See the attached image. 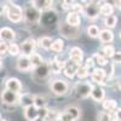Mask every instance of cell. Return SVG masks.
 <instances>
[{"instance_id": "6da1fadb", "label": "cell", "mask_w": 121, "mask_h": 121, "mask_svg": "<svg viewBox=\"0 0 121 121\" xmlns=\"http://www.w3.org/2000/svg\"><path fill=\"white\" fill-rule=\"evenodd\" d=\"M5 13L12 23H19L23 19V9L15 3H7L5 5Z\"/></svg>"}, {"instance_id": "7a4b0ae2", "label": "cell", "mask_w": 121, "mask_h": 121, "mask_svg": "<svg viewBox=\"0 0 121 121\" xmlns=\"http://www.w3.org/2000/svg\"><path fill=\"white\" fill-rule=\"evenodd\" d=\"M50 90L56 96H64V95H67L68 90H69V85L65 80L53 79L50 81Z\"/></svg>"}, {"instance_id": "3957f363", "label": "cell", "mask_w": 121, "mask_h": 121, "mask_svg": "<svg viewBox=\"0 0 121 121\" xmlns=\"http://www.w3.org/2000/svg\"><path fill=\"white\" fill-rule=\"evenodd\" d=\"M58 30H59V34L64 38H67V39H78L80 36V29L78 27L69 26L65 22L59 23Z\"/></svg>"}, {"instance_id": "277c9868", "label": "cell", "mask_w": 121, "mask_h": 121, "mask_svg": "<svg viewBox=\"0 0 121 121\" xmlns=\"http://www.w3.org/2000/svg\"><path fill=\"white\" fill-rule=\"evenodd\" d=\"M33 79L38 84H43L45 80L48 79L50 76V68H48V64L46 62H44L43 64H40L39 67H36L35 69H33Z\"/></svg>"}, {"instance_id": "5b68a950", "label": "cell", "mask_w": 121, "mask_h": 121, "mask_svg": "<svg viewBox=\"0 0 121 121\" xmlns=\"http://www.w3.org/2000/svg\"><path fill=\"white\" fill-rule=\"evenodd\" d=\"M92 84L88 82V81H79L75 87H74V91H75V95L78 98H81V99H85L87 97H90V93H91V90H92Z\"/></svg>"}, {"instance_id": "8992f818", "label": "cell", "mask_w": 121, "mask_h": 121, "mask_svg": "<svg viewBox=\"0 0 121 121\" xmlns=\"http://www.w3.org/2000/svg\"><path fill=\"white\" fill-rule=\"evenodd\" d=\"M85 4L86 5H84V9H82V12L85 13V16L90 19H96L99 16V3L90 1Z\"/></svg>"}, {"instance_id": "52a82bcc", "label": "cell", "mask_w": 121, "mask_h": 121, "mask_svg": "<svg viewBox=\"0 0 121 121\" xmlns=\"http://www.w3.org/2000/svg\"><path fill=\"white\" fill-rule=\"evenodd\" d=\"M23 18L29 23H38L41 19V12H39L33 6H28L23 11Z\"/></svg>"}, {"instance_id": "ba28073f", "label": "cell", "mask_w": 121, "mask_h": 121, "mask_svg": "<svg viewBox=\"0 0 121 121\" xmlns=\"http://www.w3.org/2000/svg\"><path fill=\"white\" fill-rule=\"evenodd\" d=\"M35 48H36V40L33 39V38H29V39L24 40L22 43V45L19 46L22 56H26V57H29L32 53H34Z\"/></svg>"}, {"instance_id": "9c48e42d", "label": "cell", "mask_w": 121, "mask_h": 121, "mask_svg": "<svg viewBox=\"0 0 121 121\" xmlns=\"http://www.w3.org/2000/svg\"><path fill=\"white\" fill-rule=\"evenodd\" d=\"M16 39V33L15 30L9 28V27H3L1 29H0V41L3 43H13Z\"/></svg>"}, {"instance_id": "30bf717a", "label": "cell", "mask_w": 121, "mask_h": 121, "mask_svg": "<svg viewBox=\"0 0 121 121\" xmlns=\"http://www.w3.org/2000/svg\"><path fill=\"white\" fill-rule=\"evenodd\" d=\"M18 93L11 92L9 90H4L1 92V100L3 104H7V105H15L18 103Z\"/></svg>"}, {"instance_id": "8fae6325", "label": "cell", "mask_w": 121, "mask_h": 121, "mask_svg": "<svg viewBox=\"0 0 121 121\" xmlns=\"http://www.w3.org/2000/svg\"><path fill=\"white\" fill-rule=\"evenodd\" d=\"M91 79H92V81L96 82L97 85L104 84L105 79H107V72L102 68H96V69L92 70V73H91Z\"/></svg>"}, {"instance_id": "7c38bea8", "label": "cell", "mask_w": 121, "mask_h": 121, "mask_svg": "<svg viewBox=\"0 0 121 121\" xmlns=\"http://www.w3.org/2000/svg\"><path fill=\"white\" fill-rule=\"evenodd\" d=\"M5 86H6L5 90H9L15 93H19L22 90V84L17 78H9L5 82Z\"/></svg>"}, {"instance_id": "4fadbf2b", "label": "cell", "mask_w": 121, "mask_h": 121, "mask_svg": "<svg viewBox=\"0 0 121 121\" xmlns=\"http://www.w3.org/2000/svg\"><path fill=\"white\" fill-rule=\"evenodd\" d=\"M69 59L72 60V62L76 63V64H80L84 59V51L78 46L72 47L69 51Z\"/></svg>"}, {"instance_id": "5bb4252c", "label": "cell", "mask_w": 121, "mask_h": 121, "mask_svg": "<svg viewBox=\"0 0 121 121\" xmlns=\"http://www.w3.org/2000/svg\"><path fill=\"white\" fill-rule=\"evenodd\" d=\"M78 67H79V64H76V63H74V62H72V60H65V63H64V65H63V74L67 76V78H69V79H73L74 76H75V74H76V69H78Z\"/></svg>"}, {"instance_id": "9a60e30c", "label": "cell", "mask_w": 121, "mask_h": 121, "mask_svg": "<svg viewBox=\"0 0 121 121\" xmlns=\"http://www.w3.org/2000/svg\"><path fill=\"white\" fill-rule=\"evenodd\" d=\"M64 63H65V60H59L58 57H55L53 59H51L47 63L48 64V68H50V73H52V74H59L60 70L63 69Z\"/></svg>"}, {"instance_id": "2e32d148", "label": "cell", "mask_w": 121, "mask_h": 121, "mask_svg": "<svg viewBox=\"0 0 121 121\" xmlns=\"http://www.w3.org/2000/svg\"><path fill=\"white\" fill-rule=\"evenodd\" d=\"M16 67L19 72L26 73L32 70V67H30V62H29V58L26 56H18L17 58V62H16Z\"/></svg>"}, {"instance_id": "e0dca14e", "label": "cell", "mask_w": 121, "mask_h": 121, "mask_svg": "<svg viewBox=\"0 0 121 121\" xmlns=\"http://www.w3.org/2000/svg\"><path fill=\"white\" fill-rule=\"evenodd\" d=\"M90 96L92 97L96 102H102V100L105 98V91L103 90V87L100 85H95V86H92Z\"/></svg>"}, {"instance_id": "ac0fdd59", "label": "cell", "mask_w": 121, "mask_h": 121, "mask_svg": "<svg viewBox=\"0 0 121 121\" xmlns=\"http://www.w3.org/2000/svg\"><path fill=\"white\" fill-rule=\"evenodd\" d=\"M33 7H35L39 12L41 11H47V10H50L52 7L53 5V1H51V0H35V1L32 3Z\"/></svg>"}, {"instance_id": "d6986e66", "label": "cell", "mask_w": 121, "mask_h": 121, "mask_svg": "<svg viewBox=\"0 0 121 121\" xmlns=\"http://www.w3.org/2000/svg\"><path fill=\"white\" fill-rule=\"evenodd\" d=\"M18 103L21 104L22 107H24V108L33 105V103H34V95L27 93V92L19 95V96H18Z\"/></svg>"}, {"instance_id": "ffe728a7", "label": "cell", "mask_w": 121, "mask_h": 121, "mask_svg": "<svg viewBox=\"0 0 121 121\" xmlns=\"http://www.w3.org/2000/svg\"><path fill=\"white\" fill-rule=\"evenodd\" d=\"M65 23L72 27H79L80 23H81V18H80L79 13L69 11V13L67 15V18H65Z\"/></svg>"}, {"instance_id": "44dd1931", "label": "cell", "mask_w": 121, "mask_h": 121, "mask_svg": "<svg viewBox=\"0 0 121 121\" xmlns=\"http://www.w3.org/2000/svg\"><path fill=\"white\" fill-rule=\"evenodd\" d=\"M100 43L103 44H109L114 40V33L112 32L110 29H103V30H99V35H98Z\"/></svg>"}, {"instance_id": "7402d4cb", "label": "cell", "mask_w": 121, "mask_h": 121, "mask_svg": "<svg viewBox=\"0 0 121 121\" xmlns=\"http://www.w3.org/2000/svg\"><path fill=\"white\" fill-rule=\"evenodd\" d=\"M102 107L105 112H115L117 109V102L115 99H110V98H104L102 100Z\"/></svg>"}, {"instance_id": "603a6c76", "label": "cell", "mask_w": 121, "mask_h": 121, "mask_svg": "<svg viewBox=\"0 0 121 121\" xmlns=\"http://www.w3.org/2000/svg\"><path fill=\"white\" fill-rule=\"evenodd\" d=\"M23 113H24V117L28 121H34L35 119H38V109L34 105H30V107L24 108Z\"/></svg>"}, {"instance_id": "cb8c5ba5", "label": "cell", "mask_w": 121, "mask_h": 121, "mask_svg": "<svg viewBox=\"0 0 121 121\" xmlns=\"http://www.w3.org/2000/svg\"><path fill=\"white\" fill-rule=\"evenodd\" d=\"M28 58H29V62H30V67H32V70L35 69L36 67H39L40 64H43V63H44V58L40 56L39 53H35V52L32 53Z\"/></svg>"}, {"instance_id": "d4e9b609", "label": "cell", "mask_w": 121, "mask_h": 121, "mask_svg": "<svg viewBox=\"0 0 121 121\" xmlns=\"http://www.w3.org/2000/svg\"><path fill=\"white\" fill-rule=\"evenodd\" d=\"M47 102H48V100H47V98L45 96L38 95V96H34V103H33V105L36 109H41V108H46Z\"/></svg>"}, {"instance_id": "484cf974", "label": "cell", "mask_w": 121, "mask_h": 121, "mask_svg": "<svg viewBox=\"0 0 121 121\" xmlns=\"http://www.w3.org/2000/svg\"><path fill=\"white\" fill-rule=\"evenodd\" d=\"M52 38L51 36H41L38 41H36V45H39L41 48L44 50H50L51 48V44H52Z\"/></svg>"}, {"instance_id": "4316f807", "label": "cell", "mask_w": 121, "mask_h": 121, "mask_svg": "<svg viewBox=\"0 0 121 121\" xmlns=\"http://www.w3.org/2000/svg\"><path fill=\"white\" fill-rule=\"evenodd\" d=\"M113 12H114V7L109 3H102V5L99 6V15H103L107 17V16L113 15Z\"/></svg>"}, {"instance_id": "83f0119b", "label": "cell", "mask_w": 121, "mask_h": 121, "mask_svg": "<svg viewBox=\"0 0 121 121\" xmlns=\"http://www.w3.org/2000/svg\"><path fill=\"white\" fill-rule=\"evenodd\" d=\"M64 112L68 114V115H70L73 119H74V121H76L80 116H81V110H80L78 107H75V105H70V107H67V109L64 110Z\"/></svg>"}, {"instance_id": "f1b7e54d", "label": "cell", "mask_w": 121, "mask_h": 121, "mask_svg": "<svg viewBox=\"0 0 121 121\" xmlns=\"http://www.w3.org/2000/svg\"><path fill=\"white\" fill-rule=\"evenodd\" d=\"M63 48H64V43H63V40H62V39H56V40H53V41H52L51 48H50V50H52L53 52L59 53V52L63 51Z\"/></svg>"}, {"instance_id": "f546056e", "label": "cell", "mask_w": 121, "mask_h": 121, "mask_svg": "<svg viewBox=\"0 0 121 121\" xmlns=\"http://www.w3.org/2000/svg\"><path fill=\"white\" fill-rule=\"evenodd\" d=\"M117 23V17L115 15H110V16H107L104 18V24L107 27V29H110L112 30Z\"/></svg>"}, {"instance_id": "4dcf8cb0", "label": "cell", "mask_w": 121, "mask_h": 121, "mask_svg": "<svg viewBox=\"0 0 121 121\" xmlns=\"http://www.w3.org/2000/svg\"><path fill=\"white\" fill-rule=\"evenodd\" d=\"M91 58L93 59L95 64H98L100 67H105L108 64V58H105L102 53H95L93 57H91Z\"/></svg>"}, {"instance_id": "1f68e13d", "label": "cell", "mask_w": 121, "mask_h": 121, "mask_svg": "<svg viewBox=\"0 0 121 121\" xmlns=\"http://www.w3.org/2000/svg\"><path fill=\"white\" fill-rule=\"evenodd\" d=\"M79 79H86L90 75V70L84 65V64H79L78 69H76V74H75Z\"/></svg>"}, {"instance_id": "d6a6232c", "label": "cell", "mask_w": 121, "mask_h": 121, "mask_svg": "<svg viewBox=\"0 0 121 121\" xmlns=\"http://www.w3.org/2000/svg\"><path fill=\"white\" fill-rule=\"evenodd\" d=\"M86 32H87V35L90 38H98V35H99V28L96 24H91V26L87 27Z\"/></svg>"}, {"instance_id": "836d02e7", "label": "cell", "mask_w": 121, "mask_h": 121, "mask_svg": "<svg viewBox=\"0 0 121 121\" xmlns=\"http://www.w3.org/2000/svg\"><path fill=\"white\" fill-rule=\"evenodd\" d=\"M7 53H10L11 56H19L21 55V50H19V45L11 43L7 47Z\"/></svg>"}, {"instance_id": "e575fe53", "label": "cell", "mask_w": 121, "mask_h": 121, "mask_svg": "<svg viewBox=\"0 0 121 121\" xmlns=\"http://www.w3.org/2000/svg\"><path fill=\"white\" fill-rule=\"evenodd\" d=\"M114 53H115V48H114L113 45H105V46L103 47V53H102V55H103L105 58H112Z\"/></svg>"}, {"instance_id": "d590c367", "label": "cell", "mask_w": 121, "mask_h": 121, "mask_svg": "<svg viewBox=\"0 0 121 121\" xmlns=\"http://www.w3.org/2000/svg\"><path fill=\"white\" fill-rule=\"evenodd\" d=\"M107 115H108L109 121H120V107H117L115 112H108Z\"/></svg>"}, {"instance_id": "8d00e7d4", "label": "cell", "mask_w": 121, "mask_h": 121, "mask_svg": "<svg viewBox=\"0 0 121 121\" xmlns=\"http://www.w3.org/2000/svg\"><path fill=\"white\" fill-rule=\"evenodd\" d=\"M58 119L60 120V121H74V119L70 116V115H68L65 112H63V113H60L59 114V116H58Z\"/></svg>"}, {"instance_id": "74e56055", "label": "cell", "mask_w": 121, "mask_h": 121, "mask_svg": "<svg viewBox=\"0 0 121 121\" xmlns=\"http://www.w3.org/2000/svg\"><path fill=\"white\" fill-rule=\"evenodd\" d=\"M7 47H9V45L6 43L0 41V56H4L7 53Z\"/></svg>"}, {"instance_id": "f35d334b", "label": "cell", "mask_w": 121, "mask_h": 121, "mask_svg": "<svg viewBox=\"0 0 121 121\" xmlns=\"http://www.w3.org/2000/svg\"><path fill=\"white\" fill-rule=\"evenodd\" d=\"M113 62H114V64H117V63H120V60H121V52L120 51H115V53L113 55Z\"/></svg>"}, {"instance_id": "ab89813d", "label": "cell", "mask_w": 121, "mask_h": 121, "mask_svg": "<svg viewBox=\"0 0 121 121\" xmlns=\"http://www.w3.org/2000/svg\"><path fill=\"white\" fill-rule=\"evenodd\" d=\"M97 121H109L107 113H105V112L99 113V114H98V117H97Z\"/></svg>"}, {"instance_id": "60d3db41", "label": "cell", "mask_w": 121, "mask_h": 121, "mask_svg": "<svg viewBox=\"0 0 121 121\" xmlns=\"http://www.w3.org/2000/svg\"><path fill=\"white\" fill-rule=\"evenodd\" d=\"M88 70L91 69V68H93V65H95V62H93V59L92 58H87L86 59V62H85V64H84Z\"/></svg>"}, {"instance_id": "b9f144b4", "label": "cell", "mask_w": 121, "mask_h": 121, "mask_svg": "<svg viewBox=\"0 0 121 121\" xmlns=\"http://www.w3.org/2000/svg\"><path fill=\"white\" fill-rule=\"evenodd\" d=\"M72 3L73 1H63L62 3V7L64 10H70V9H72Z\"/></svg>"}, {"instance_id": "7bdbcfd3", "label": "cell", "mask_w": 121, "mask_h": 121, "mask_svg": "<svg viewBox=\"0 0 121 121\" xmlns=\"http://www.w3.org/2000/svg\"><path fill=\"white\" fill-rule=\"evenodd\" d=\"M4 13H5V5L0 3V16L4 15Z\"/></svg>"}, {"instance_id": "ee69618b", "label": "cell", "mask_w": 121, "mask_h": 121, "mask_svg": "<svg viewBox=\"0 0 121 121\" xmlns=\"http://www.w3.org/2000/svg\"><path fill=\"white\" fill-rule=\"evenodd\" d=\"M114 4H115V5H116V6L120 9V1H114Z\"/></svg>"}, {"instance_id": "f6af8a7d", "label": "cell", "mask_w": 121, "mask_h": 121, "mask_svg": "<svg viewBox=\"0 0 121 121\" xmlns=\"http://www.w3.org/2000/svg\"><path fill=\"white\" fill-rule=\"evenodd\" d=\"M34 121H45V120H44V119H40V117H38V119H35Z\"/></svg>"}, {"instance_id": "bcb514c9", "label": "cell", "mask_w": 121, "mask_h": 121, "mask_svg": "<svg viewBox=\"0 0 121 121\" xmlns=\"http://www.w3.org/2000/svg\"><path fill=\"white\" fill-rule=\"evenodd\" d=\"M1 67H3V62H1V59H0V69H1Z\"/></svg>"}, {"instance_id": "7dc6e473", "label": "cell", "mask_w": 121, "mask_h": 121, "mask_svg": "<svg viewBox=\"0 0 121 121\" xmlns=\"http://www.w3.org/2000/svg\"><path fill=\"white\" fill-rule=\"evenodd\" d=\"M53 121H60V120H59V119H56V120H53Z\"/></svg>"}, {"instance_id": "c3c4849f", "label": "cell", "mask_w": 121, "mask_h": 121, "mask_svg": "<svg viewBox=\"0 0 121 121\" xmlns=\"http://www.w3.org/2000/svg\"><path fill=\"white\" fill-rule=\"evenodd\" d=\"M0 121H6V120H3V119H1V120H0Z\"/></svg>"}, {"instance_id": "681fc988", "label": "cell", "mask_w": 121, "mask_h": 121, "mask_svg": "<svg viewBox=\"0 0 121 121\" xmlns=\"http://www.w3.org/2000/svg\"><path fill=\"white\" fill-rule=\"evenodd\" d=\"M0 120H1V114H0Z\"/></svg>"}]
</instances>
